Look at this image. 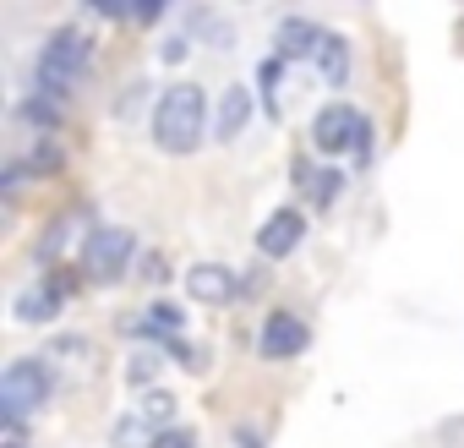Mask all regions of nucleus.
Listing matches in <instances>:
<instances>
[{
    "instance_id": "1",
    "label": "nucleus",
    "mask_w": 464,
    "mask_h": 448,
    "mask_svg": "<svg viewBox=\"0 0 464 448\" xmlns=\"http://www.w3.org/2000/svg\"><path fill=\"white\" fill-rule=\"evenodd\" d=\"M213 137V110H208V93L202 83H175L153 99V148L159 153H197L202 142Z\"/></svg>"
},
{
    "instance_id": "2",
    "label": "nucleus",
    "mask_w": 464,
    "mask_h": 448,
    "mask_svg": "<svg viewBox=\"0 0 464 448\" xmlns=\"http://www.w3.org/2000/svg\"><path fill=\"white\" fill-rule=\"evenodd\" d=\"M93 66V39L82 34V28H55L50 39H44V50H39V61H34V93H44V99H55V104H66L72 99V88H77V77Z\"/></svg>"
},
{
    "instance_id": "3",
    "label": "nucleus",
    "mask_w": 464,
    "mask_h": 448,
    "mask_svg": "<svg viewBox=\"0 0 464 448\" xmlns=\"http://www.w3.org/2000/svg\"><path fill=\"white\" fill-rule=\"evenodd\" d=\"M50 394H55V366L44 355H17L0 372V415L6 421H23L28 410L50 404Z\"/></svg>"
},
{
    "instance_id": "4",
    "label": "nucleus",
    "mask_w": 464,
    "mask_h": 448,
    "mask_svg": "<svg viewBox=\"0 0 464 448\" xmlns=\"http://www.w3.org/2000/svg\"><path fill=\"white\" fill-rule=\"evenodd\" d=\"M312 142L323 148V153H334V159H366L372 153V121L355 110V104H344V99H334V104H323L317 115H312Z\"/></svg>"
},
{
    "instance_id": "5",
    "label": "nucleus",
    "mask_w": 464,
    "mask_h": 448,
    "mask_svg": "<svg viewBox=\"0 0 464 448\" xmlns=\"http://www.w3.org/2000/svg\"><path fill=\"white\" fill-rule=\"evenodd\" d=\"M137 258V236L126 230V224H93L88 241H82V268L93 279H121Z\"/></svg>"
},
{
    "instance_id": "6",
    "label": "nucleus",
    "mask_w": 464,
    "mask_h": 448,
    "mask_svg": "<svg viewBox=\"0 0 464 448\" xmlns=\"http://www.w3.org/2000/svg\"><path fill=\"white\" fill-rule=\"evenodd\" d=\"M66 301H72V274H44L12 301V317L17 323H55L66 312Z\"/></svg>"
},
{
    "instance_id": "7",
    "label": "nucleus",
    "mask_w": 464,
    "mask_h": 448,
    "mask_svg": "<svg viewBox=\"0 0 464 448\" xmlns=\"http://www.w3.org/2000/svg\"><path fill=\"white\" fill-rule=\"evenodd\" d=\"M312 350V328L295 317V312H268L263 328H257V355L263 361H295Z\"/></svg>"
},
{
    "instance_id": "8",
    "label": "nucleus",
    "mask_w": 464,
    "mask_h": 448,
    "mask_svg": "<svg viewBox=\"0 0 464 448\" xmlns=\"http://www.w3.org/2000/svg\"><path fill=\"white\" fill-rule=\"evenodd\" d=\"M306 230H312V219H306L301 208H274V213L257 224V252L279 263V258H290V252L306 241Z\"/></svg>"
},
{
    "instance_id": "9",
    "label": "nucleus",
    "mask_w": 464,
    "mask_h": 448,
    "mask_svg": "<svg viewBox=\"0 0 464 448\" xmlns=\"http://www.w3.org/2000/svg\"><path fill=\"white\" fill-rule=\"evenodd\" d=\"M252 115H257V93L252 88H224L218 93V110H213V142H236L246 126H252Z\"/></svg>"
},
{
    "instance_id": "10",
    "label": "nucleus",
    "mask_w": 464,
    "mask_h": 448,
    "mask_svg": "<svg viewBox=\"0 0 464 448\" xmlns=\"http://www.w3.org/2000/svg\"><path fill=\"white\" fill-rule=\"evenodd\" d=\"M323 39H328L323 23H312V17H285V23L274 28V44H279L274 55H279V61H317Z\"/></svg>"
},
{
    "instance_id": "11",
    "label": "nucleus",
    "mask_w": 464,
    "mask_h": 448,
    "mask_svg": "<svg viewBox=\"0 0 464 448\" xmlns=\"http://www.w3.org/2000/svg\"><path fill=\"white\" fill-rule=\"evenodd\" d=\"M241 279L229 274V263H191L186 268V296L191 301H208V307H224V301H236Z\"/></svg>"
},
{
    "instance_id": "12",
    "label": "nucleus",
    "mask_w": 464,
    "mask_h": 448,
    "mask_svg": "<svg viewBox=\"0 0 464 448\" xmlns=\"http://www.w3.org/2000/svg\"><path fill=\"white\" fill-rule=\"evenodd\" d=\"M126 334L169 345V339H180V334H186V307H175V301H153L142 317H126Z\"/></svg>"
},
{
    "instance_id": "13",
    "label": "nucleus",
    "mask_w": 464,
    "mask_h": 448,
    "mask_svg": "<svg viewBox=\"0 0 464 448\" xmlns=\"http://www.w3.org/2000/svg\"><path fill=\"white\" fill-rule=\"evenodd\" d=\"M312 66L323 72V83H328V88H344V83H350V39L328 28V39H323V50H317V61H312Z\"/></svg>"
},
{
    "instance_id": "14",
    "label": "nucleus",
    "mask_w": 464,
    "mask_h": 448,
    "mask_svg": "<svg viewBox=\"0 0 464 448\" xmlns=\"http://www.w3.org/2000/svg\"><path fill=\"white\" fill-rule=\"evenodd\" d=\"M285 66H290V61H279V55H263V61H257V77H252V83H257V99H263V115H268V121H279V115H285V104H279V77H285Z\"/></svg>"
},
{
    "instance_id": "15",
    "label": "nucleus",
    "mask_w": 464,
    "mask_h": 448,
    "mask_svg": "<svg viewBox=\"0 0 464 448\" xmlns=\"http://www.w3.org/2000/svg\"><path fill=\"white\" fill-rule=\"evenodd\" d=\"M17 115L50 142V131H61V121H66V104H55V99H44V93H28V99L17 104Z\"/></svg>"
},
{
    "instance_id": "16",
    "label": "nucleus",
    "mask_w": 464,
    "mask_h": 448,
    "mask_svg": "<svg viewBox=\"0 0 464 448\" xmlns=\"http://www.w3.org/2000/svg\"><path fill=\"white\" fill-rule=\"evenodd\" d=\"M137 415H142L153 432H169V426H175V394H169L164 383H159V388H148V394H142V404H137Z\"/></svg>"
},
{
    "instance_id": "17",
    "label": "nucleus",
    "mask_w": 464,
    "mask_h": 448,
    "mask_svg": "<svg viewBox=\"0 0 464 448\" xmlns=\"http://www.w3.org/2000/svg\"><path fill=\"white\" fill-rule=\"evenodd\" d=\"M110 443H115V448H159V432H153V426L131 410V415H121V421H115Z\"/></svg>"
},
{
    "instance_id": "18",
    "label": "nucleus",
    "mask_w": 464,
    "mask_h": 448,
    "mask_svg": "<svg viewBox=\"0 0 464 448\" xmlns=\"http://www.w3.org/2000/svg\"><path fill=\"white\" fill-rule=\"evenodd\" d=\"M159 366H164V350H137V355L126 361V383L148 394V388H159V383H153V377H159Z\"/></svg>"
},
{
    "instance_id": "19",
    "label": "nucleus",
    "mask_w": 464,
    "mask_h": 448,
    "mask_svg": "<svg viewBox=\"0 0 464 448\" xmlns=\"http://www.w3.org/2000/svg\"><path fill=\"white\" fill-rule=\"evenodd\" d=\"M344 180H350L344 170H317V180H312V202H317V208H328V202L344 191Z\"/></svg>"
},
{
    "instance_id": "20",
    "label": "nucleus",
    "mask_w": 464,
    "mask_h": 448,
    "mask_svg": "<svg viewBox=\"0 0 464 448\" xmlns=\"http://www.w3.org/2000/svg\"><path fill=\"white\" fill-rule=\"evenodd\" d=\"M142 104H148V83L137 77V83H126V93L115 99V121H126V115H137Z\"/></svg>"
},
{
    "instance_id": "21",
    "label": "nucleus",
    "mask_w": 464,
    "mask_h": 448,
    "mask_svg": "<svg viewBox=\"0 0 464 448\" xmlns=\"http://www.w3.org/2000/svg\"><path fill=\"white\" fill-rule=\"evenodd\" d=\"M61 164H66V159H61V148H55V142H39V148L28 153V170H34V175H55Z\"/></svg>"
},
{
    "instance_id": "22",
    "label": "nucleus",
    "mask_w": 464,
    "mask_h": 448,
    "mask_svg": "<svg viewBox=\"0 0 464 448\" xmlns=\"http://www.w3.org/2000/svg\"><path fill=\"white\" fill-rule=\"evenodd\" d=\"M164 350V361H180V366H191V372H202V355H197V345L180 334V339H169V345H159Z\"/></svg>"
},
{
    "instance_id": "23",
    "label": "nucleus",
    "mask_w": 464,
    "mask_h": 448,
    "mask_svg": "<svg viewBox=\"0 0 464 448\" xmlns=\"http://www.w3.org/2000/svg\"><path fill=\"white\" fill-rule=\"evenodd\" d=\"M34 170H28V159H12L6 170H0V191H6V197H17L23 191V180H28Z\"/></svg>"
},
{
    "instance_id": "24",
    "label": "nucleus",
    "mask_w": 464,
    "mask_h": 448,
    "mask_svg": "<svg viewBox=\"0 0 464 448\" xmlns=\"http://www.w3.org/2000/svg\"><path fill=\"white\" fill-rule=\"evenodd\" d=\"M186 55H191V39H186V34H169V39L159 44V61H164V66H175V61H186Z\"/></svg>"
},
{
    "instance_id": "25",
    "label": "nucleus",
    "mask_w": 464,
    "mask_h": 448,
    "mask_svg": "<svg viewBox=\"0 0 464 448\" xmlns=\"http://www.w3.org/2000/svg\"><path fill=\"white\" fill-rule=\"evenodd\" d=\"M159 448H197V432L191 426H169V432H159Z\"/></svg>"
},
{
    "instance_id": "26",
    "label": "nucleus",
    "mask_w": 464,
    "mask_h": 448,
    "mask_svg": "<svg viewBox=\"0 0 464 448\" xmlns=\"http://www.w3.org/2000/svg\"><path fill=\"white\" fill-rule=\"evenodd\" d=\"M50 350H55V355H82V350H88V339H77V334H66V339H55Z\"/></svg>"
},
{
    "instance_id": "27",
    "label": "nucleus",
    "mask_w": 464,
    "mask_h": 448,
    "mask_svg": "<svg viewBox=\"0 0 464 448\" xmlns=\"http://www.w3.org/2000/svg\"><path fill=\"white\" fill-rule=\"evenodd\" d=\"M236 448H263V432H257V426H241V432H236Z\"/></svg>"
}]
</instances>
